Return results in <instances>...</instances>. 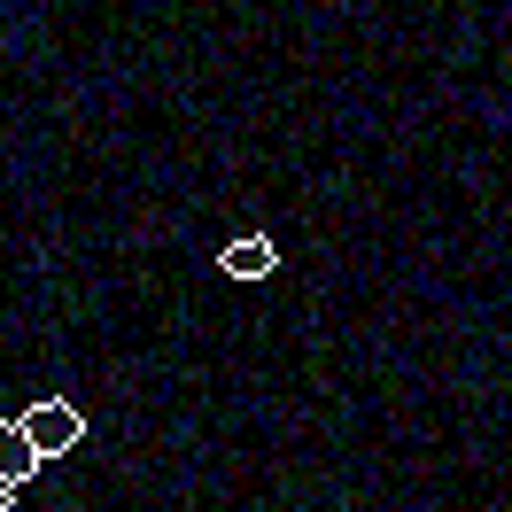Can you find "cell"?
Instances as JSON below:
<instances>
[{
	"instance_id": "6da1fadb",
	"label": "cell",
	"mask_w": 512,
	"mask_h": 512,
	"mask_svg": "<svg viewBox=\"0 0 512 512\" xmlns=\"http://www.w3.org/2000/svg\"><path fill=\"white\" fill-rule=\"evenodd\" d=\"M24 435L39 443V458H63V450L86 435V419H78V404H70V396H39L32 412H24Z\"/></svg>"
},
{
	"instance_id": "7a4b0ae2",
	"label": "cell",
	"mask_w": 512,
	"mask_h": 512,
	"mask_svg": "<svg viewBox=\"0 0 512 512\" xmlns=\"http://www.w3.org/2000/svg\"><path fill=\"white\" fill-rule=\"evenodd\" d=\"M32 474H39V443L24 435V419H0V489L16 497Z\"/></svg>"
},
{
	"instance_id": "3957f363",
	"label": "cell",
	"mask_w": 512,
	"mask_h": 512,
	"mask_svg": "<svg viewBox=\"0 0 512 512\" xmlns=\"http://www.w3.org/2000/svg\"><path fill=\"white\" fill-rule=\"evenodd\" d=\"M225 272H233V280H264V272H272V241H233V249H225Z\"/></svg>"
},
{
	"instance_id": "277c9868",
	"label": "cell",
	"mask_w": 512,
	"mask_h": 512,
	"mask_svg": "<svg viewBox=\"0 0 512 512\" xmlns=\"http://www.w3.org/2000/svg\"><path fill=\"white\" fill-rule=\"evenodd\" d=\"M0 512H8V489H0Z\"/></svg>"
}]
</instances>
